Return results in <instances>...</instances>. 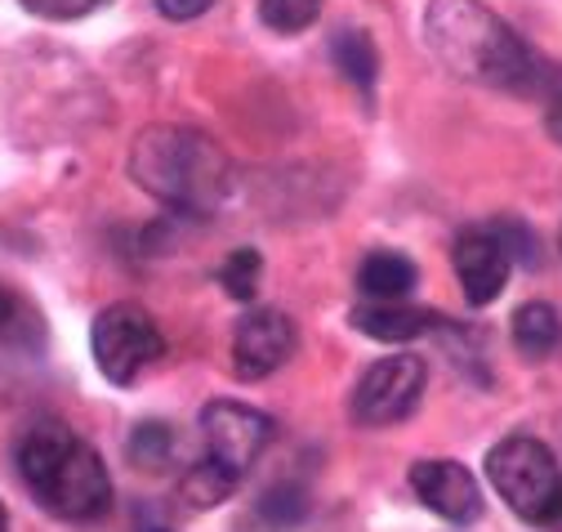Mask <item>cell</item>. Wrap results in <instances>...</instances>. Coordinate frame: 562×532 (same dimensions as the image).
Returning <instances> with one entry per match:
<instances>
[{
  "instance_id": "1",
  "label": "cell",
  "mask_w": 562,
  "mask_h": 532,
  "mask_svg": "<svg viewBox=\"0 0 562 532\" xmlns=\"http://www.w3.org/2000/svg\"><path fill=\"white\" fill-rule=\"evenodd\" d=\"M419 32H425V45L434 49V58L460 81H473L486 90H509V95L540 90L544 73L536 54L482 0H429Z\"/></svg>"
},
{
  "instance_id": "2",
  "label": "cell",
  "mask_w": 562,
  "mask_h": 532,
  "mask_svg": "<svg viewBox=\"0 0 562 532\" xmlns=\"http://www.w3.org/2000/svg\"><path fill=\"white\" fill-rule=\"evenodd\" d=\"M130 175L148 197H157L161 207L183 215L215 211L233 184V166L224 148L192 125L138 130V140L130 148Z\"/></svg>"
},
{
  "instance_id": "3",
  "label": "cell",
  "mask_w": 562,
  "mask_h": 532,
  "mask_svg": "<svg viewBox=\"0 0 562 532\" xmlns=\"http://www.w3.org/2000/svg\"><path fill=\"white\" fill-rule=\"evenodd\" d=\"M14 461H19L23 484L58 519L90 523V519L108 514V506H112V479L103 470L99 452L86 439H77L67 425H54V421L32 425L19 439Z\"/></svg>"
},
{
  "instance_id": "4",
  "label": "cell",
  "mask_w": 562,
  "mask_h": 532,
  "mask_svg": "<svg viewBox=\"0 0 562 532\" xmlns=\"http://www.w3.org/2000/svg\"><path fill=\"white\" fill-rule=\"evenodd\" d=\"M486 479L518 519L562 532V465L540 439L531 434L501 439L486 452Z\"/></svg>"
},
{
  "instance_id": "5",
  "label": "cell",
  "mask_w": 562,
  "mask_h": 532,
  "mask_svg": "<svg viewBox=\"0 0 562 532\" xmlns=\"http://www.w3.org/2000/svg\"><path fill=\"white\" fill-rule=\"evenodd\" d=\"M90 350H94V367L103 372V380L134 385L166 354V336H161V326L153 322V313L144 304L116 300L94 318Z\"/></svg>"
},
{
  "instance_id": "6",
  "label": "cell",
  "mask_w": 562,
  "mask_h": 532,
  "mask_svg": "<svg viewBox=\"0 0 562 532\" xmlns=\"http://www.w3.org/2000/svg\"><path fill=\"white\" fill-rule=\"evenodd\" d=\"M429 385V367L419 354H389L380 363H371L353 389V421L367 430H384L406 421Z\"/></svg>"
},
{
  "instance_id": "7",
  "label": "cell",
  "mask_w": 562,
  "mask_h": 532,
  "mask_svg": "<svg viewBox=\"0 0 562 532\" xmlns=\"http://www.w3.org/2000/svg\"><path fill=\"white\" fill-rule=\"evenodd\" d=\"M201 434H205V456L228 465L233 475H246L272 439V417L233 403V398H215V403L201 408Z\"/></svg>"
},
{
  "instance_id": "8",
  "label": "cell",
  "mask_w": 562,
  "mask_h": 532,
  "mask_svg": "<svg viewBox=\"0 0 562 532\" xmlns=\"http://www.w3.org/2000/svg\"><path fill=\"white\" fill-rule=\"evenodd\" d=\"M300 350V331L281 309H250L233 331V372L237 380H263L286 367Z\"/></svg>"
},
{
  "instance_id": "9",
  "label": "cell",
  "mask_w": 562,
  "mask_h": 532,
  "mask_svg": "<svg viewBox=\"0 0 562 532\" xmlns=\"http://www.w3.org/2000/svg\"><path fill=\"white\" fill-rule=\"evenodd\" d=\"M456 278L464 287V300L473 309H486V304H496L505 296V282H509V269H514V259L505 251V242L491 233V229H469L456 237Z\"/></svg>"
},
{
  "instance_id": "10",
  "label": "cell",
  "mask_w": 562,
  "mask_h": 532,
  "mask_svg": "<svg viewBox=\"0 0 562 532\" xmlns=\"http://www.w3.org/2000/svg\"><path fill=\"white\" fill-rule=\"evenodd\" d=\"M411 488L447 523H473L482 514V488L460 461H415L411 465Z\"/></svg>"
},
{
  "instance_id": "11",
  "label": "cell",
  "mask_w": 562,
  "mask_h": 532,
  "mask_svg": "<svg viewBox=\"0 0 562 532\" xmlns=\"http://www.w3.org/2000/svg\"><path fill=\"white\" fill-rule=\"evenodd\" d=\"M353 322L362 336L380 341V345H406V341H419V336H434L442 331V313L434 309H419V304H402V300H367L353 309Z\"/></svg>"
},
{
  "instance_id": "12",
  "label": "cell",
  "mask_w": 562,
  "mask_h": 532,
  "mask_svg": "<svg viewBox=\"0 0 562 532\" xmlns=\"http://www.w3.org/2000/svg\"><path fill=\"white\" fill-rule=\"evenodd\" d=\"M415 282H419V269L402 251H371L358 269V291L367 300H406Z\"/></svg>"
},
{
  "instance_id": "13",
  "label": "cell",
  "mask_w": 562,
  "mask_h": 532,
  "mask_svg": "<svg viewBox=\"0 0 562 532\" xmlns=\"http://www.w3.org/2000/svg\"><path fill=\"white\" fill-rule=\"evenodd\" d=\"M237 484H241V475H233L228 465H220L215 456H201L192 470L183 475L179 492H183L188 510H215V506H224L237 492Z\"/></svg>"
},
{
  "instance_id": "14",
  "label": "cell",
  "mask_w": 562,
  "mask_h": 532,
  "mask_svg": "<svg viewBox=\"0 0 562 532\" xmlns=\"http://www.w3.org/2000/svg\"><path fill=\"white\" fill-rule=\"evenodd\" d=\"M330 58H335V68L344 73V81H353L362 95L375 90L380 81V49L367 32H339L330 41Z\"/></svg>"
},
{
  "instance_id": "15",
  "label": "cell",
  "mask_w": 562,
  "mask_h": 532,
  "mask_svg": "<svg viewBox=\"0 0 562 532\" xmlns=\"http://www.w3.org/2000/svg\"><path fill=\"white\" fill-rule=\"evenodd\" d=\"M558 341H562V322H558L553 304L531 300L514 313V345L522 358H544V354H553Z\"/></svg>"
},
{
  "instance_id": "16",
  "label": "cell",
  "mask_w": 562,
  "mask_h": 532,
  "mask_svg": "<svg viewBox=\"0 0 562 532\" xmlns=\"http://www.w3.org/2000/svg\"><path fill=\"white\" fill-rule=\"evenodd\" d=\"M322 0H259V19L277 36H300L317 23Z\"/></svg>"
},
{
  "instance_id": "17",
  "label": "cell",
  "mask_w": 562,
  "mask_h": 532,
  "mask_svg": "<svg viewBox=\"0 0 562 532\" xmlns=\"http://www.w3.org/2000/svg\"><path fill=\"white\" fill-rule=\"evenodd\" d=\"M125 452L134 465H144V470H166V461L175 452V430L161 421H144V425H134Z\"/></svg>"
},
{
  "instance_id": "18",
  "label": "cell",
  "mask_w": 562,
  "mask_h": 532,
  "mask_svg": "<svg viewBox=\"0 0 562 532\" xmlns=\"http://www.w3.org/2000/svg\"><path fill=\"white\" fill-rule=\"evenodd\" d=\"M259 274H263L259 251H255V246H237V251L224 259V269H220V287H224L233 300H255Z\"/></svg>"
},
{
  "instance_id": "19",
  "label": "cell",
  "mask_w": 562,
  "mask_h": 532,
  "mask_svg": "<svg viewBox=\"0 0 562 532\" xmlns=\"http://www.w3.org/2000/svg\"><path fill=\"white\" fill-rule=\"evenodd\" d=\"M259 514L272 519V523H295L308 514V492L300 484H281V488H268L263 501H259Z\"/></svg>"
},
{
  "instance_id": "20",
  "label": "cell",
  "mask_w": 562,
  "mask_h": 532,
  "mask_svg": "<svg viewBox=\"0 0 562 532\" xmlns=\"http://www.w3.org/2000/svg\"><path fill=\"white\" fill-rule=\"evenodd\" d=\"M32 322H36V313L27 309V300L14 287L0 282V345H5V341H23L27 331H32Z\"/></svg>"
},
{
  "instance_id": "21",
  "label": "cell",
  "mask_w": 562,
  "mask_h": 532,
  "mask_svg": "<svg viewBox=\"0 0 562 532\" xmlns=\"http://www.w3.org/2000/svg\"><path fill=\"white\" fill-rule=\"evenodd\" d=\"M19 5L36 19H49V23H72V19L94 14L99 5H108V0H19Z\"/></svg>"
},
{
  "instance_id": "22",
  "label": "cell",
  "mask_w": 562,
  "mask_h": 532,
  "mask_svg": "<svg viewBox=\"0 0 562 532\" xmlns=\"http://www.w3.org/2000/svg\"><path fill=\"white\" fill-rule=\"evenodd\" d=\"M496 233L501 242H505V251H509V259H522V264H536V237L518 224V220H496Z\"/></svg>"
},
{
  "instance_id": "23",
  "label": "cell",
  "mask_w": 562,
  "mask_h": 532,
  "mask_svg": "<svg viewBox=\"0 0 562 532\" xmlns=\"http://www.w3.org/2000/svg\"><path fill=\"white\" fill-rule=\"evenodd\" d=\"M540 90H544V130L562 144V68L544 73L540 77Z\"/></svg>"
},
{
  "instance_id": "24",
  "label": "cell",
  "mask_w": 562,
  "mask_h": 532,
  "mask_svg": "<svg viewBox=\"0 0 562 532\" xmlns=\"http://www.w3.org/2000/svg\"><path fill=\"white\" fill-rule=\"evenodd\" d=\"M153 5L170 23H192V19H201L210 5H215V0H153Z\"/></svg>"
},
{
  "instance_id": "25",
  "label": "cell",
  "mask_w": 562,
  "mask_h": 532,
  "mask_svg": "<svg viewBox=\"0 0 562 532\" xmlns=\"http://www.w3.org/2000/svg\"><path fill=\"white\" fill-rule=\"evenodd\" d=\"M0 532H10V514H5V506H0Z\"/></svg>"
},
{
  "instance_id": "26",
  "label": "cell",
  "mask_w": 562,
  "mask_h": 532,
  "mask_svg": "<svg viewBox=\"0 0 562 532\" xmlns=\"http://www.w3.org/2000/svg\"><path fill=\"white\" fill-rule=\"evenodd\" d=\"M148 532H166V528H148Z\"/></svg>"
}]
</instances>
